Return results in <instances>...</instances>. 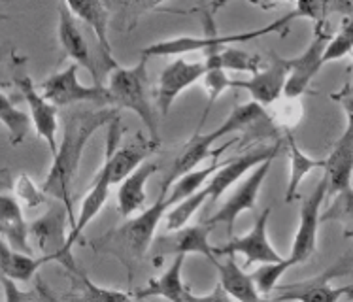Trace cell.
<instances>
[{
  "mask_svg": "<svg viewBox=\"0 0 353 302\" xmlns=\"http://www.w3.org/2000/svg\"><path fill=\"white\" fill-rule=\"evenodd\" d=\"M281 145H263V148H255L250 150L244 155H238L234 159L223 161L221 166L217 168V172L208 180V183L204 185L208 191V199L217 201L219 197H223L227 189L234 185L240 178H244V174L248 170H252L255 166H259L261 163H265L268 159H276L280 153Z\"/></svg>",
  "mask_w": 353,
  "mask_h": 302,
  "instance_id": "cell-15",
  "label": "cell"
},
{
  "mask_svg": "<svg viewBox=\"0 0 353 302\" xmlns=\"http://www.w3.org/2000/svg\"><path fill=\"white\" fill-rule=\"evenodd\" d=\"M212 225H193V227H181L178 230H172V234L168 236H159L153 240L155 250H157L159 257L165 255H191V253H199L210 259L214 265L217 263L216 255H214V248L210 244V232H212Z\"/></svg>",
  "mask_w": 353,
  "mask_h": 302,
  "instance_id": "cell-18",
  "label": "cell"
},
{
  "mask_svg": "<svg viewBox=\"0 0 353 302\" xmlns=\"http://www.w3.org/2000/svg\"><path fill=\"white\" fill-rule=\"evenodd\" d=\"M272 208L263 210V214L257 217L253 229L240 238H231L221 248H214L216 257H234L242 255L245 257V266H252L253 263L268 265V263H280L283 257L276 252L274 245L268 240V219H270Z\"/></svg>",
  "mask_w": 353,
  "mask_h": 302,
  "instance_id": "cell-8",
  "label": "cell"
},
{
  "mask_svg": "<svg viewBox=\"0 0 353 302\" xmlns=\"http://www.w3.org/2000/svg\"><path fill=\"white\" fill-rule=\"evenodd\" d=\"M116 115H119L116 108H99L74 112L66 119L63 142L57 144V151L53 155L50 174L43 180L42 191L43 194L55 199L65 206L66 216L70 219V227L76 219L72 210V185L83 150L94 132L104 125H108Z\"/></svg>",
  "mask_w": 353,
  "mask_h": 302,
  "instance_id": "cell-1",
  "label": "cell"
},
{
  "mask_svg": "<svg viewBox=\"0 0 353 302\" xmlns=\"http://www.w3.org/2000/svg\"><path fill=\"white\" fill-rule=\"evenodd\" d=\"M347 272H350V259L346 257L342 263L334 265L316 278L296 281L291 285H276L274 291H278V296L272 302H340L352 293V285L332 288L329 281Z\"/></svg>",
  "mask_w": 353,
  "mask_h": 302,
  "instance_id": "cell-7",
  "label": "cell"
},
{
  "mask_svg": "<svg viewBox=\"0 0 353 302\" xmlns=\"http://www.w3.org/2000/svg\"><path fill=\"white\" fill-rule=\"evenodd\" d=\"M263 119H268L267 112H265L263 106L255 104V102L240 104V106H236L231 114L225 117L219 127L210 130L208 134H196V137H193V140L183 148L180 157L176 159V163H174L176 170L178 172L195 170L196 166L201 165L202 161L212 153L210 150L214 148L217 140L229 137V134H234L238 130L245 129V127H250L253 123L263 121Z\"/></svg>",
  "mask_w": 353,
  "mask_h": 302,
  "instance_id": "cell-5",
  "label": "cell"
},
{
  "mask_svg": "<svg viewBox=\"0 0 353 302\" xmlns=\"http://www.w3.org/2000/svg\"><path fill=\"white\" fill-rule=\"evenodd\" d=\"M183 302H232V299L227 293H225L223 289L217 285L212 293L208 295H195V293H191L189 289H185V293H183Z\"/></svg>",
  "mask_w": 353,
  "mask_h": 302,
  "instance_id": "cell-39",
  "label": "cell"
},
{
  "mask_svg": "<svg viewBox=\"0 0 353 302\" xmlns=\"http://www.w3.org/2000/svg\"><path fill=\"white\" fill-rule=\"evenodd\" d=\"M206 70H223V72H250L255 74L263 68V59L252 55L238 48H223L204 55Z\"/></svg>",
  "mask_w": 353,
  "mask_h": 302,
  "instance_id": "cell-27",
  "label": "cell"
},
{
  "mask_svg": "<svg viewBox=\"0 0 353 302\" xmlns=\"http://www.w3.org/2000/svg\"><path fill=\"white\" fill-rule=\"evenodd\" d=\"M0 283H2V288H4V301L6 302H32V295H30V293H25V291L17 285V281L0 276Z\"/></svg>",
  "mask_w": 353,
  "mask_h": 302,
  "instance_id": "cell-38",
  "label": "cell"
},
{
  "mask_svg": "<svg viewBox=\"0 0 353 302\" xmlns=\"http://www.w3.org/2000/svg\"><path fill=\"white\" fill-rule=\"evenodd\" d=\"M221 166V163H217L214 161L212 165L206 166V168H199V170H191V172L183 174L180 176L178 180L174 181V188L168 189L166 191V201L170 204V208H172L174 204H178L183 199H188L191 194H195L196 191H201L208 180L217 172V168Z\"/></svg>",
  "mask_w": 353,
  "mask_h": 302,
  "instance_id": "cell-29",
  "label": "cell"
},
{
  "mask_svg": "<svg viewBox=\"0 0 353 302\" xmlns=\"http://www.w3.org/2000/svg\"><path fill=\"white\" fill-rule=\"evenodd\" d=\"M352 46H353V19L347 17L342 29L339 30L336 37L329 38V42L325 46L323 50V65L331 63V61H339V59L347 57L352 53Z\"/></svg>",
  "mask_w": 353,
  "mask_h": 302,
  "instance_id": "cell-35",
  "label": "cell"
},
{
  "mask_svg": "<svg viewBox=\"0 0 353 302\" xmlns=\"http://www.w3.org/2000/svg\"><path fill=\"white\" fill-rule=\"evenodd\" d=\"M0 238L15 252L32 255L21 204L12 194L0 193Z\"/></svg>",
  "mask_w": 353,
  "mask_h": 302,
  "instance_id": "cell-23",
  "label": "cell"
},
{
  "mask_svg": "<svg viewBox=\"0 0 353 302\" xmlns=\"http://www.w3.org/2000/svg\"><path fill=\"white\" fill-rule=\"evenodd\" d=\"M10 55H12L10 46H8V43H0V63H2V61H6Z\"/></svg>",
  "mask_w": 353,
  "mask_h": 302,
  "instance_id": "cell-41",
  "label": "cell"
},
{
  "mask_svg": "<svg viewBox=\"0 0 353 302\" xmlns=\"http://www.w3.org/2000/svg\"><path fill=\"white\" fill-rule=\"evenodd\" d=\"M159 166L152 161H145L138 166L137 170L129 174L125 180L119 183V191H117V208L121 212V216H132L134 212L142 210L145 204L148 193H145V185L152 178L153 174L157 172Z\"/></svg>",
  "mask_w": 353,
  "mask_h": 302,
  "instance_id": "cell-24",
  "label": "cell"
},
{
  "mask_svg": "<svg viewBox=\"0 0 353 302\" xmlns=\"http://www.w3.org/2000/svg\"><path fill=\"white\" fill-rule=\"evenodd\" d=\"M4 19H8L6 15H2V14H0V21H4Z\"/></svg>",
  "mask_w": 353,
  "mask_h": 302,
  "instance_id": "cell-43",
  "label": "cell"
},
{
  "mask_svg": "<svg viewBox=\"0 0 353 302\" xmlns=\"http://www.w3.org/2000/svg\"><path fill=\"white\" fill-rule=\"evenodd\" d=\"M65 6L68 8V12L78 17L81 21H85L91 29H93L99 48L102 51V59H104V66L106 70H116L117 61L114 59L112 53V43H110V8L104 2H94V0H79V2H65Z\"/></svg>",
  "mask_w": 353,
  "mask_h": 302,
  "instance_id": "cell-19",
  "label": "cell"
},
{
  "mask_svg": "<svg viewBox=\"0 0 353 302\" xmlns=\"http://www.w3.org/2000/svg\"><path fill=\"white\" fill-rule=\"evenodd\" d=\"M255 302H272V301H270V299H263V296H259Z\"/></svg>",
  "mask_w": 353,
  "mask_h": 302,
  "instance_id": "cell-42",
  "label": "cell"
},
{
  "mask_svg": "<svg viewBox=\"0 0 353 302\" xmlns=\"http://www.w3.org/2000/svg\"><path fill=\"white\" fill-rule=\"evenodd\" d=\"M145 70H148V59H140V63L130 68H123L117 66L116 70L110 76L108 93L110 101L116 106V110H130L142 119V123L148 129V137L152 138L153 142L161 144L159 138V125H157V114L153 110L152 102L148 99V78H145Z\"/></svg>",
  "mask_w": 353,
  "mask_h": 302,
  "instance_id": "cell-4",
  "label": "cell"
},
{
  "mask_svg": "<svg viewBox=\"0 0 353 302\" xmlns=\"http://www.w3.org/2000/svg\"><path fill=\"white\" fill-rule=\"evenodd\" d=\"M168 210H170V204L166 201V194L161 193V197L150 208L144 210L140 216L130 219L129 223L123 227L121 232L125 236V242L129 244L137 257H144L145 252L152 248L153 240H155V230Z\"/></svg>",
  "mask_w": 353,
  "mask_h": 302,
  "instance_id": "cell-20",
  "label": "cell"
},
{
  "mask_svg": "<svg viewBox=\"0 0 353 302\" xmlns=\"http://www.w3.org/2000/svg\"><path fill=\"white\" fill-rule=\"evenodd\" d=\"M219 270V288L223 289L232 301L236 302H255L259 299V293L255 289L252 274L244 272L242 266H238L234 257H225V261H217Z\"/></svg>",
  "mask_w": 353,
  "mask_h": 302,
  "instance_id": "cell-25",
  "label": "cell"
},
{
  "mask_svg": "<svg viewBox=\"0 0 353 302\" xmlns=\"http://www.w3.org/2000/svg\"><path fill=\"white\" fill-rule=\"evenodd\" d=\"M15 199H17L19 204L34 208V206H40L46 201V194H43V191L37 189V185L32 183L29 176H19L15 180Z\"/></svg>",
  "mask_w": 353,
  "mask_h": 302,
  "instance_id": "cell-37",
  "label": "cell"
},
{
  "mask_svg": "<svg viewBox=\"0 0 353 302\" xmlns=\"http://www.w3.org/2000/svg\"><path fill=\"white\" fill-rule=\"evenodd\" d=\"M291 266H293V263L288 257H283L280 263H268V265H263L261 268H257L252 274V280L255 283L257 293L261 296L270 295L276 289V285H280L278 281H280L281 276L288 272Z\"/></svg>",
  "mask_w": 353,
  "mask_h": 302,
  "instance_id": "cell-34",
  "label": "cell"
},
{
  "mask_svg": "<svg viewBox=\"0 0 353 302\" xmlns=\"http://www.w3.org/2000/svg\"><path fill=\"white\" fill-rule=\"evenodd\" d=\"M289 65L288 59H281L272 55V61L265 65L261 70L252 74V78L231 79L229 89H242L248 91L255 104L268 106L280 99L283 94V85L288 81Z\"/></svg>",
  "mask_w": 353,
  "mask_h": 302,
  "instance_id": "cell-14",
  "label": "cell"
},
{
  "mask_svg": "<svg viewBox=\"0 0 353 302\" xmlns=\"http://www.w3.org/2000/svg\"><path fill=\"white\" fill-rule=\"evenodd\" d=\"M14 83L21 91L23 99L29 104L30 121L34 123L38 137L48 144L51 157H53L55 151H57V108H53L50 102L43 99L40 91H38V87L34 85V81L27 74H17L14 78Z\"/></svg>",
  "mask_w": 353,
  "mask_h": 302,
  "instance_id": "cell-17",
  "label": "cell"
},
{
  "mask_svg": "<svg viewBox=\"0 0 353 302\" xmlns=\"http://www.w3.org/2000/svg\"><path fill=\"white\" fill-rule=\"evenodd\" d=\"M272 161L274 159H268L265 163H261L259 166H255V170L234 189V193H231V197L227 199L223 206L210 217L208 225H212V227L214 225H225L227 236L231 240L238 217L242 216L244 212H248V210H253V206H255L261 188H263V181L267 180L268 172H270Z\"/></svg>",
  "mask_w": 353,
  "mask_h": 302,
  "instance_id": "cell-10",
  "label": "cell"
},
{
  "mask_svg": "<svg viewBox=\"0 0 353 302\" xmlns=\"http://www.w3.org/2000/svg\"><path fill=\"white\" fill-rule=\"evenodd\" d=\"M183 263H185V255H174L172 263L166 268V272L148 281V285L137 293V299L159 296V299H165L168 302H183V293H185V285L181 280Z\"/></svg>",
  "mask_w": 353,
  "mask_h": 302,
  "instance_id": "cell-26",
  "label": "cell"
},
{
  "mask_svg": "<svg viewBox=\"0 0 353 302\" xmlns=\"http://www.w3.org/2000/svg\"><path fill=\"white\" fill-rule=\"evenodd\" d=\"M74 274L78 276L81 289L79 293L66 296L65 302H137L132 299V295L125 293V291H117V289H106L97 285L93 281L87 278L85 274L81 272L79 268L74 270Z\"/></svg>",
  "mask_w": 353,
  "mask_h": 302,
  "instance_id": "cell-31",
  "label": "cell"
},
{
  "mask_svg": "<svg viewBox=\"0 0 353 302\" xmlns=\"http://www.w3.org/2000/svg\"><path fill=\"white\" fill-rule=\"evenodd\" d=\"M108 127V134H106V148H104V163H102L101 172L97 174L93 185L89 189V193L85 194V199L81 202V208H79V214L74 219V225L70 227V232L66 234L65 250L61 253V259L57 263L68 268L70 272H74L78 266L74 263L72 257V248L74 244L78 242L81 232L87 229V225L93 221L94 217L101 214V210L104 208V204L108 201L110 197V188H112V181H110V157L112 153L119 148V142H121L123 134V123L121 117L116 115L112 121L106 125Z\"/></svg>",
  "mask_w": 353,
  "mask_h": 302,
  "instance_id": "cell-3",
  "label": "cell"
},
{
  "mask_svg": "<svg viewBox=\"0 0 353 302\" xmlns=\"http://www.w3.org/2000/svg\"><path fill=\"white\" fill-rule=\"evenodd\" d=\"M57 32L59 42L63 46L66 55L72 59L74 65H78V68L83 66L87 72L93 76L94 85H102L99 72H97V65H94L93 57H91V51H89V46L85 42V37L81 34L78 23H76V17L68 12V8L65 4L59 6Z\"/></svg>",
  "mask_w": 353,
  "mask_h": 302,
  "instance_id": "cell-21",
  "label": "cell"
},
{
  "mask_svg": "<svg viewBox=\"0 0 353 302\" xmlns=\"http://www.w3.org/2000/svg\"><path fill=\"white\" fill-rule=\"evenodd\" d=\"M288 150L289 157H291V176H289L288 189H285V202H291L299 193V188L303 183L304 176L310 174L316 166H323V161L308 157L299 145H296L295 138L289 134L288 137Z\"/></svg>",
  "mask_w": 353,
  "mask_h": 302,
  "instance_id": "cell-30",
  "label": "cell"
},
{
  "mask_svg": "<svg viewBox=\"0 0 353 302\" xmlns=\"http://www.w3.org/2000/svg\"><path fill=\"white\" fill-rule=\"evenodd\" d=\"M65 227H66V208L59 202L53 210H48L37 221L27 223L30 250L42 253L43 263L61 259V253L65 250Z\"/></svg>",
  "mask_w": 353,
  "mask_h": 302,
  "instance_id": "cell-13",
  "label": "cell"
},
{
  "mask_svg": "<svg viewBox=\"0 0 353 302\" xmlns=\"http://www.w3.org/2000/svg\"><path fill=\"white\" fill-rule=\"evenodd\" d=\"M325 197H327V181L321 176L316 189L304 199L301 206V221H299V229L293 240V250L288 257L293 266L308 261L316 252L317 227L321 221V206H323Z\"/></svg>",
  "mask_w": 353,
  "mask_h": 302,
  "instance_id": "cell-11",
  "label": "cell"
},
{
  "mask_svg": "<svg viewBox=\"0 0 353 302\" xmlns=\"http://www.w3.org/2000/svg\"><path fill=\"white\" fill-rule=\"evenodd\" d=\"M208 199V191L206 188H202L201 191H196L195 194H191L188 199H183L178 204H174L170 212H166L165 214V227L166 230H178L181 227H185L188 221L191 217L195 216V212L201 208L202 204L206 202Z\"/></svg>",
  "mask_w": 353,
  "mask_h": 302,
  "instance_id": "cell-33",
  "label": "cell"
},
{
  "mask_svg": "<svg viewBox=\"0 0 353 302\" xmlns=\"http://www.w3.org/2000/svg\"><path fill=\"white\" fill-rule=\"evenodd\" d=\"M42 265V257H32V255L15 252L0 238V276L25 283L34 278V274Z\"/></svg>",
  "mask_w": 353,
  "mask_h": 302,
  "instance_id": "cell-28",
  "label": "cell"
},
{
  "mask_svg": "<svg viewBox=\"0 0 353 302\" xmlns=\"http://www.w3.org/2000/svg\"><path fill=\"white\" fill-rule=\"evenodd\" d=\"M40 94L53 108H65L79 102H93L102 108L112 106L108 89L104 85H83L78 79V65H68L40 83Z\"/></svg>",
  "mask_w": 353,
  "mask_h": 302,
  "instance_id": "cell-6",
  "label": "cell"
},
{
  "mask_svg": "<svg viewBox=\"0 0 353 302\" xmlns=\"http://www.w3.org/2000/svg\"><path fill=\"white\" fill-rule=\"evenodd\" d=\"M329 12L327 2H296L295 10H291L280 19L268 23L261 29L245 30V32H236V34H217L216 30H208L206 37H178L170 38V40H163V42L152 43L142 50V57H172V55H185L191 51H202L204 55L214 53V51L229 48L232 43H248L252 40H257L261 37H268L276 30L288 29L291 23L295 21L296 17H310L316 23L325 21V15Z\"/></svg>",
  "mask_w": 353,
  "mask_h": 302,
  "instance_id": "cell-2",
  "label": "cell"
},
{
  "mask_svg": "<svg viewBox=\"0 0 353 302\" xmlns=\"http://www.w3.org/2000/svg\"><path fill=\"white\" fill-rule=\"evenodd\" d=\"M206 74L204 61H188V59H178L166 66L161 72L157 83V104L159 112L168 115L176 99L180 97L188 87L195 85L199 79Z\"/></svg>",
  "mask_w": 353,
  "mask_h": 302,
  "instance_id": "cell-16",
  "label": "cell"
},
{
  "mask_svg": "<svg viewBox=\"0 0 353 302\" xmlns=\"http://www.w3.org/2000/svg\"><path fill=\"white\" fill-rule=\"evenodd\" d=\"M0 123L6 127L10 142L14 145L21 144L30 129L29 114L17 108L4 93H0Z\"/></svg>",
  "mask_w": 353,
  "mask_h": 302,
  "instance_id": "cell-32",
  "label": "cell"
},
{
  "mask_svg": "<svg viewBox=\"0 0 353 302\" xmlns=\"http://www.w3.org/2000/svg\"><path fill=\"white\" fill-rule=\"evenodd\" d=\"M34 296H37L38 302H63L59 301L57 296L51 293L48 285L43 283L42 280H37V291H34Z\"/></svg>",
  "mask_w": 353,
  "mask_h": 302,
  "instance_id": "cell-40",
  "label": "cell"
},
{
  "mask_svg": "<svg viewBox=\"0 0 353 302\" xmlns=\"http://www.w3.org/2000/svg\"><path fill=\"white\" fill-rule=\"evenodd\" d=\"M159 145L161 144L153 142L150 137L144 138L142 134H138L130 140L129 144L117 148L110 157V181H112V185H119L129 174H132L138 166L145 163V159L157 151Z\"/></svg>",
  "mask_w": 353,
  "mask_h": 302,
  "instance_id": "cell-22",
  "label": "cell"
},
{
  "mask_svg": "<svg viewBox=\"0 0 353 302\" xmlns=\"http://www.w3.org/2000/svg\"><path fill=\"white\" fill-rule=\"evenodd\" d=\"M329 30L325 27V23H316V32L312 38L310 46L295 59H288L289 74L288 81L283 85V94L288 99H299L304 91L308 89L310 81L317 76V72L323 68V50L329 42Z\"/></svg>",
  "mask_w": 353,
  "mask_h": 302,
  "instance_id": "cell-9",
  "label": "cell"
},
{
  "mask_svg": "<svg viewBox=\"0 0 353 302\" xmlns=\"http://www.w3.org/2000/svg\"><path fill=\"white\" fill-rule=\"evenodd\" d=\"M229 81H231V78H229L227 72H223V70H206V74L202 76V85H204L206 94H208V106H206V112L202 115L201 123H204V119L208 117L210 110L214 106V102L221 97L223 91L229 89Z\"/></svg>",
  "mask_w": 353,
  "mask_h": 302,
  "instance_id": "cell-36",
  "label": "cell"
},
{
  "mask_svg": "<svg viewBox=\"0 0 353 302\" xmlns=\"http://www.w3.org/2000/svg\"><path fill=\"white\" fill-rule=\"evenodd\" d=\"M327 181V197H342L352 204V170H353V132L352 115L347 114L346 132L334 144L329 157L323 159Z\"/></svg>",
  "mask_w": 353,
  "mask_h": 302,
  "instance_id": "cell-12",
  "label": "cell"
}]
</instances>
